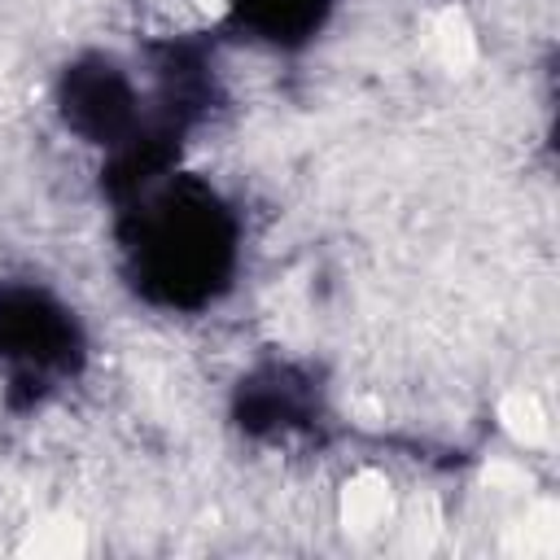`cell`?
<instances>
[{"mask_svg": "<svg viewBox=\"0 0 560 560\" xmlns=\"http://www.w3.org/2000/svg\"><path fill=\"white\" fill-rule=\"evenodd\" d=\"M236 13L267 31L271 39H289L319 22L324 0H236Z\"/></svg>", "mask_w": 560, "mask_h": 560, "instance_id": "277c9868", "label": "cell"}, {"mask_svg": "<svg viewBox=\"0 0 560 560\" xmlns=\"http://www.w3.org/2000/svg\"><path fill=\"white\" fill-rule=\"evenodd\" d=\"M228 223L206 192H166L140 219L136 271L166 302L206 298L228 267Z\"/></svg>", "mask_w": 560, "mask_h": 560, "instance_id": "6da1fadb", "label": "cell"}, {"mask_svg": "<svg viewBox=\"0 0 560 560\" xmlns=\"http://www.w3.org/2000/svg\"><path fill=\"white\" fill-rule=\"evenodd\" d=\"M66 346H70V324L61 319V311H48L31 293L0 298V359L44 368Z\"/></svg>", "mask_w": 560, "mask_h": 560, "instance_id": "7a4b0ae2", "label": "cell"}, {"mask_svg": "<svg viewBox=\"0 0 560 560\" xmlns=\"http://www.w3.org/2000/svg\"><path fill=\"white\" fill-rule=\"evenodd\" d=\"M131 88L118 74V66L96 61L92 70H70L66 79V114L79 131L114 136L122 122H131Z\"/></svg>", "mask_w": 560, "mask_h": 560, "instance_id": "3957f363", "label": "cell"}]
</instances>
